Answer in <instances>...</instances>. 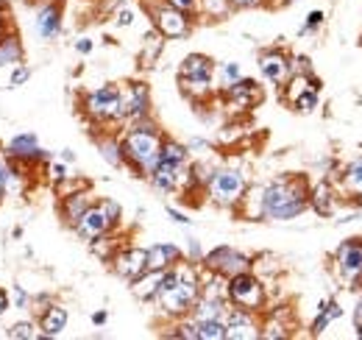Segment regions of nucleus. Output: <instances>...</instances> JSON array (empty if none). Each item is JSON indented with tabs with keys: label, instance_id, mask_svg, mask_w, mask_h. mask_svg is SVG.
Wrapping results in <instances>:
<instances>
[{
	"label": "nucleus",
	"instance_id": "nucleus-15",
	"mask_svg": "<svg viewBox=\"0 0 362 340\" xmlns=\"http://www.w3.org/2000/svg\"><path fill=\"white\" fill-rule=\"evenodd\" d=\"M184 176H187V165H176V162H165V159H159L156 168L148 173V181H151V187H153L156 193L170 196V193H176V190L181 187Z\"/></svg>",
	"mask_w": 362,
	"mask_h": 340
},
{
	"label": "nucleus",
	"instance_id": "nucleus-6",
	"mask_svg": "<svg viewBox=\"0 0 362 340\" xmlns=\"http://www.w3.org/2000/svg\"><path fill=\"white\" fill-rule=\"evenodd\" d=\"M248 190V181H245V173L243 170H234V168H218L212 170L209 181H206V198L218 207H237L240 198L245 196Z\"/></svg>",
	"mask_w": 362,
	"mask_h": 340
},
{
	"label": "nucleus",
	"instance_id": "nucleus-28",
	"mask_svg": "<svg viewBox=\"0 0 362 340\" xmlns=\"http://www.w3.org/2000/svg\"><path fill=\"white\" fill-rule=\"evenodd\" d=\"M162 47H165V37H162L159 31H151V34L145 37V42H142V53H139V67H153V62L159 59Z\"/></svg>",
	"mask_w": 362,
	"mask_h": 340
},
{
	"label": "nucleus",
	"instance_id": "nucleus-26",
	"mask_svg": "<svg viewBox=\"0 0 362 340\" xmlns=\"http://www.w3.org/2000/svg\"><path fill=\"white\" fill-rule=\"evenodd\" d=\"M343 315V307L337 304V301H320V307H317V318L313 321V327H310V332L313 335H320L332 321H337Z\"/></svg>",
	"mask_w": 362,
	"mask_h": 340
},
{
	"label": "nucleus",
	"instance_id": "nucleus-18",
	"mask_svg": "<svg viewBox=\"0 0 362 340\" xmlns=\"http://www.w3.org/2000/svg\"><path fill=\"white\" fill-rule=\"evenodd\" d=\"M259 73L265 76L268 84L281 86L287 79H290V56L279 47H271L259 56Z\"/></svg>",
	"mask_w": 362,
	"mask_h": 340
},
{
	"label": "nucleus",
	"instance_id": "nucleus-38",
	"mask_svg": "<svg viewBox=\"0 0 362 340\" xmlns=\"http://www.w3.org/2000/svg\"><path fill=\"white\" fill-rule=\"evenodd\" d=\"M134 17H136V11L132 6H126V8L117 11V20H115V23H117L120 28H129V26H134Z\"/></svg>",
	"mask_w": 362,
	"mask_h": 340
},
{
	"label": "nucleus",
	"instance_id": "nucleus-43",
	"mask_svg": "<svg viewBox=\"0 0 362 340\" xmlns=\"http://www.w3.org/2000/svg\"><path fill=\"white\" fill-rule=\"evenodd\" d=\"M168 217L176 220V223H181V226H189V217H187L184 212H179V210H173V207H168Z\"/></svg>",
	"mask_w": 362,
	"mask_h": 340
},
{
	"label": "nucleus",
	"instance_id": "nucleus-51",
	"mask_svg": "<svg viewBox=\"0 0 362 340\" xmlns=\"http://www.w3.org/2000/svg\"><path fill=\"white\" fill-rule=\"evenodd\" d=\"M3 165H6V159L0 157V201H3V196H6V193H3Z\"/></svg>",
	"mask_w": 362,
	"mask_h": 340
},
{
	"label": "nucleus",
	"instance_id": "nucleus-4",
	"mask_svg": "<svg viewBox=\"0 0 362 340\" xmlns=\"http://www.w3.org/2000/svg\"><path fill=\"white\" fill-rule=\"evenodd\" d=\"M212 79H215V64L204 53H189L179 67L181 92L189 95L192 101H204L212 95Z\"/></svg>",
	"mask_w": 362,
	"mask_h": 340
},
{
	"label": "nucleus",
	"instance_id": "nucleus-41",
	"mask_svg": "<svg viewBox=\"0 0 362 340\" xmlns=\"http://www.w3.org/2000/svg\"><path fill=\"white\" fill-rule=\"evenodd\" d=\"M187 151H189V154H206V151H209V142H206V140H189V142H187Z\"/></svg>",
	"mask_w": 362,
	"mask_h": 340
},
{
	"label": "nucleus",
	"instance_id": "nucleus-5",
	"mask_svg": "<svg viewBox=\"0 0 362 340\" xmlns=\"http://www.w3.org/2000/svg\"><path fill=\"white\" fill-rule=\"evenodd\" d=\"M120 204L112 201V198H100V201H92L87 207V212L76 220V234L84 237V240H98L103 234H109L117 223H120Z\"/></svg>",
	"mask_w": 362,
	"mask_h": 340
},
{
	"label": "nucleus",
	"instance_id": "nucleus-35",
	"mask_svg": "<svg viewBox=\"0 0 362 340\" xmlns=\"http://www.w3.org/2000/svg\"><path fill=\"white\" fill-rule=\"evenodd\" d=\"M8 301H11V307H17V310H31L34 296H28L23 285H11V296H8Z\"/></svg>",
	"mask_w": 362,
	"mask_h": 340
},
{
	"label": "nucleus",
	"instance_id": "nucleus-33",
	"mask_svg": "<svg viewBox=\"0 0 362 340\" xmlns=\"http://www.w3.org/2000/svg\"><path fill=\"white\" fill-rule=\"evenodd\" d=\"M37 324L34 321H17L14 327H8V332H6V338L11 340H37Z\"/></svg>",
	"mask_w": 362,
	"mask_h": 340
},
{
	"label": "nucleus",
	"instance_id": "nucleus-11",
	"mask_svg": "<svg viewBox=\"0 0 362 340\" xmlns=\"http://www.w3.org/2000/svg\"><path fill=\"white\" fill-rule=\"evenodd\" d=\"M201 262H204V268H206V271L221 273V276H226V279H228V276L243 273V271H251V259L243 254V251L231 249V246L212 249L206 256H201Z\"/></svg>",
	"mask_w": 362,
	"mask_h": 340
},
{
	"label": "nucleus",
	"instance_id": "nucleus-22",
	"mask_svg": "<svg viewBox=\"0 0 362 340\" xmlns=\"http://www.w3.org/2000/svg\"><path fill=\"white\" fill-rule=\"evenodd\" d=\"M92 204V193L90 190H78V193H67L62 196V204H59V212H62V220L73 229L76 220L87 212V207Z\"/></svg>",
	"mask_w": 362,
	"mask_h": 340
},
{
	"label": "nucleus",
	"instance_id": "nucleus-36",
	"mask_svg": "<svg viewBox=\"0 0 362 340\" xmlns=\"http://www.w3.org/2000/svg\"><path fill=\"white\" fill-rule=\"evenodd\" d=\"M70 176V170L64 162H56V159H50V165H47V178L53 181V184H59V181H64Z\"/></svg>",
	"mask_w": 362,
	"mask_h": 340
},
{
	"label": "nucleus",
	"instance_id": "nucleus-20",
	"mask_svg": "<svg viewBox=\"0 0 362 340\" xmlns=\"http://www.w3.org/2000/svg\"><path fill=\"white\" fill-rule=\"evenodd\" d=\"M179 259H184L176 243H153L145 249V271H168Z\"/></svg>",
	"mask_w": 362,
	"mask_h": 340
},
{
	"label": "nucleus",
	"instance_id": "nucleus-53",
	"mask_svg": "<svg viewBox=\"0 0 362 340\" xmlns=\"http://www.w3.org/2000/svg\"><path fill=\"white\" fill-rule=\"evenodd\" d=\"M357 338L362 340V327H357Z\"/></svg>",
	"mask_w": 362,
	"mask_h": 340
},
{
	"label": "nucleus",
	"instance_id": "nucleus-54",
	"mask_svg": "<svg viewBox=\"0 0 362 340\" xmlns=\"http://www.w3.org/2000/svg\"><path fill=\"white\" fill-rule=\"evenodd\" d=\"M42 3H45V0H42Z\"/></svg>",
	"mask_w": 362,
	"mask_h": 340
},
{
	"label": "nucleus",
	"instance_id": "nucleus-46",
	"mask_svg": "<svg viewBox=\"0 0 362 340\" xmlns=\"http://www.w3.org/2000/svg\"><path fill=\"white\" fill-rule=\"evenodd\" d=\"M76 50H78L81 56L92 53V40H87V37H84V40H78V42H76Z\"/></svg>",
	"mask_w": 362,
	"mask_h": 340
},
{
	"label": "nucleus",
	"instance_id": "nucleus-32",
	"mask_svg": "<svg viewBox=\"0 0 362 340\" xmlns=\"http://www.w3.org/2000/svg\"><path fill=\"white\" fill-rule=\"evenodd\" d=\"M317 95H320V86H310V89H307V92H301L290 106H293L296 112H301V115H310V112L317 106Z\"/></svg>",
	"mask_w": 362,
	"mask_h": 340
},
{
	"label": "nucleus",
	"instance_id": "nucleus-25",
	"mask_svg": "<svg viewBox=\"0 0 362 340\" xmlns=\"http://www.w3.org/2000/svg\"><path fill=\"white\" fill-rule=\"evenodd\" d=\"M23 56H25V50H23V42H20V37L14 34V31H6L3 34V40H0V67H6V64H23Z\"/></svg>",
	"mask_w": 362,
	"mask_h": 340
},
{
	"label": "nucleus",
	"instance_id": "nucleus-48",
	"mask_svg": "<svg viewBox=\"0 0 362 340\" xmlns=\"http://www.w3.org/2000/svg\"><path fill=\"white\" fill-rule=\"evenodd\" d=\"M8 31V11H0V34Z\"/></svg>",
	"mask_w": 362,
	"mask_h": 340
},
{
	"label": "nucleus",
	"instance_id": "nucleus-21",
	"mask_svg": "<svg viewBox=\"0 0 362 340\" xmlns=\"http://www.w3.org/2000/svg\"><path fill=\"white\" fill-rule=\"evenodd\" d=\"M223 92H226L228 103L237 106V109H251V106H257L259 98H262L257 81H251V79H240V81H234L231 86H226Z\"/></svg>",
	"mask_w": 362,
	"mask_h": 340
},
{
	"label": "nucleus",
	"instance_id": "nucleus-17",
	"mask_svg": "<svg viewBox=\"0 0 362 340\" xmlns=\"http://www.w3.org/2000/svg\"><path fill=\"white\" fill-rule=\"evenodd\" d=\"M109 262H112V268L120 279L134 282L139 273H145V249H136V246L120 249V251H115V256Z\"/></svg>",
	"mask_w": 362,
	"mask_h": 340
},
{
	"label": "nucleus",
	"instance_id": "nucleus-52",
	"mask_svg": "<svg viewBox=\"0 0 362 340\" xmlns=\"http://www.w3.org/2000/svg\"><path fill=\"white\" fill-rule=\"evenodd\" d=\"M265 3H271V6H287V3H296V0H265Z\"/></svg>",
	"mask_w": 362,
	"mask_h": 340
},
{
	"label": "nucleus",
	"instance_id": "nucleus-12",
	"mask_svg": "<svg viewBox=\"0 0 362 340\" xmlns=\"http://www.w3.org/2000/svg\"><path fill=\"white\" fill-rule=\"evenodd\" d=\"M3 154H6L8 159H14V162L34 165V168H37V162H47V159H50V154L40 148V137L31 134V131L11 137V140L6 142V151H3Z\"/></svg>",
	"mask_w": 362,
	"mask_h": 340
},
{
	"label": "nucleus",
	"instance_id": "nucleus-24",
	"mask_svg": "<svg viewBox=\"0 0 362 340\" xmlns=\"http://www.w3.org/2000/svg\"><path fill=\"white\" fill-rule=\"evenodd\" d=\"M310 207L320 217H329L334 212V190L329 181H317L315 187H310Z\"/></svg>",
	"mask_w": 362,
	"mask_h": 340
},
{
	"label": "nucleus",
	"instance_id": "nucleus-16",
	"mask_svg": "<svg viewBox=\"0 0 362 340\" xmlns=\"http://www.w3.org/2000/svg\"><path fill=\"white\" fill-rule=\"evenodd\" d=\"M62 17H64V6H62V0H45V3L40 6L34 26H37V34H40L45 42L56 40V37L62 34Z\"/></svg>",
	"mask_w": 362,
	"mask_h": 340
},
{
	"label": "nucleus",
	"instance_id": "nucleus-7",
	"mask_svg": "<svg viewBox=\"0 0 362 340\" xmlns=\"http://www.w3.org/2000/svg\"><path fill=\"white\" fill-rule=\"evenodd\" d=\"M226 298L228 304H234L240 310L262 312L265 310V301H268V293H265V285L251 271H243V273L226 279Z\"/></svg>",
	"mask_w": 362,
	"mask_h": 340
},
{
	"label": "nucleus",
	"instance_id": "nucleus-49",
	"mask_svg": "<svg viewBox=\"0 0 362 340\" xmlns=\"http://www.w3.org/2000/svg\"><path fill=\"white\" fill-rule=\"evenodd\" d=\"M354 327H362V298L357 304V310H354Z\"/></svg>",
	"mask_w": 362,
	"mask_h": 340
},
{
	"label": "nucleus",
	"instance_id": "nucleus-31",
	"mask_svg": "<svg viewBox=\"0 0 362 340\" xmlns=\"http://www.w3.org/2000/svg\"><path fill=\"white\" fill-rule=\"evenodd\" d=\"M198 8H201L206 17H212V20H226L228 14L234 11L231 0H198Z\"/></svg>",
	"mask_w": 362,
	"mask_h": 340
},
{
	"label": "nucleus",
	"instance_id": "nucleus-8",
	"mask_svg": "<svg viewBox=\"0 0 362 340\" xmlns=\"http://www.w3.org/2000/svg\"><path fill=\"white\" fill-rule=\"evenodd\" d=\"M148 14H151L153 28H156L165 40H184V37H189V31H192L189 14H184V11H179V8H173V6L165 3V0L148 6Z\"/></svg>",
	"mask_w": 362,
	"mask_h": 340
},
{
	"label": "nucleus",
	"instance_id": "nucleus-1",
	"mask_svg": "<svg viewBox=\"0 0 362 340\" xmlns=\"http://www.w3.org/2000/svg\"><path fill=\"white\" fill-rule=\"evenodd\" d=\"M198 296H201V271L195 262H184V259L165 271L162 285L156 290L159 310L170 318H187Z\"/></svg>",
	"mask_w": 362,
	"mask_h": 340
},
{
	"label": "nucleus",
	"instance_id": "nucleus-27",
	"mask_svg": "<svg viewBox=\"0 0 362 340\" xmlns=\"http://www.w3.org/2000/svg\"><path fill=\"white\" fill-rule=\"evenodd\" d=\"M195 327H198V340H226V315L195 321Z\"/></svg>",
	"mask_w": 362,
	"mask_h": 340
},
{
	"label": "nucleus",
	"instance_id": "nucleus-13",
	"mask_svg": "<svg viewBox=\"0 0 362 340\" xmlns=\"http://www.w3.org/2000/svg\"><path fill=\"white\" fill-rule=\"evenodd\" d=\"M337 276L346 288L357 285L362 279V240H346L340 249H337Z\"/></svg>",
	"mask_w": 362,
	"mask_h": 340
},
{
	"label": "nucleus",
	"instance_id": "nucleus-30",
	"mask_svg": "<svg viewBox=\"0 0 362 340\" xmlns=\"http://www.w3.org/2000/svg\"><path fill=\"white\" fill-rule=\"evenodd\" d=\"M98 151H100V157L112 168H120L123 165V151H120V140L117 137H100L98 140Z\"/></svg>",
	"mask_w": 362,
	"mask_h": 340
},
{
	"label": "nucleus",
	"instance_id": "nucleus-45",
	"mask_svg": "<svg viewBox=\"0 0 362 340\" xmlns=\"http://www.w3.org/2000/svg\"><path fill=\"white\" fill-rule=\"evenodd\" d=\"M106 321H109V312H106V310H98V312H92V324H95V327H103Z\"/></svg>",
	"mask_w": 362,
	"mask_h": 340
},
{
	"label": "nucleus",
	"instance_id": "nucleus-40",
	"mask_svg": "<svg viewBox=\"0 0 362 340\" xmlns=\"http://www.w3.org/2000/svg\"><path fill=\"white\" fill-rule=\"evenodd\" d=\"M165 3H170L173 8H179L184 14H195L198 11V0H165Z\"/></svg>",
	"mask_w": 362,
	"mask_h": 340
},
{
	"label": "nucleus",
	"instance_id": "nucleus-34",
	"mask_svg": "<svg viewBox=\"0 0 362 340\" xmlns=\"http://www.w3.org/2000/svg\"><path fill=\"white\" fill-rule=\"evenodd\" d=\"M218 73H221V86H223V89H226V86H231L234 81H240V79H243V67H240L237 62H223Z\"/></svg>",
	"mask_w": 362,
	"mask_h": 340
},
{
	"label": "nucleus",
	"instance_id": "nucleus-50",
	"mask_svg": "<svg viewBox=\"0 0 362 340\" xmlns=\"http://www.w3.org/2000/svg\"><path fill=\"white\" fill-rule=\"evenodd\" d=\"M73 159H76V154H73L70 148H64V151H62V162H73Z\"/></svg>",
	"mask_w": 362,
	"mask_h": 340
},
{
	"label": "nucleus",
	"instance_id": "nucleus-3",
	"mask_svg": "<svg viewBox=\"0 0 362 340\" xmlns=\"http://www.w3.org/2000/svg\"><path fill=\"white\" fill-rule=\"evenodd\" d=\"M162 131L159 126L148 118L132 123V128L120 137V151H123V165L134 168L136 176H148L159 162V151H162Z\"/></svg>",
	"mask_w": 362,
	"mask_h": 340
},
{
	"label": "nucleus",
	"instance_id": "nucleus-47",
	"mask_svg": "<svg viewBox=\"0 0 362 340\" xmlns=\"http://www.w3.org/2000/svg\"><path fill=\"white\" fill-rule=\"evenodd\" d=\"M8 307H11V301H8V293H6L3 288H0V315H3V312H6Z\"/></svg>",
	"mask_w": 362,
	"mask_h": 340
},
{
	"label": "nucleus",
	"instance_id": "nucleus-9",
	"mask_svg": "<svg viewBox=\"0 0 362 340\" xmlns=\"http://www.w3.org/2000/svg\"><path fill=\"white\" fill-rule=\"evenodd\" d=\"M84 112L95 123L120 120V86L103 84L84 95Z\"/></svg>",
	"mask_w": 362,
	"mask_h": 340
},
{
	"label": "nucleus",
	"instance_id": "nucleus-14",
	"mask_svg": "<svg viewBox=\"0 0 362 340\" xmlns=\"http://www.w3.org/2000/svg\"><path fill=\"white\" fill-rule=\"evenodd\" d=\"M259 338V321L257 312L240 310V307H228L226 310V340H254Z\"/></svg>",
	"mask_w": 362,
	"mask_h": 340
},
{
	"label": "nucleus",
	"instance_id": "nucleus-23",
	"mask_svg": "<svg viewBox=\"0 0 362 340\" xmlns=\"http://www.w3.org/2000/svg\"><path fill=\"white\" fill-rule=\"evenodd\" d=\"M162 276H165V271H145V273H139L132 282V293L139 301H153L159 285H162Z\"/></svg>",
	"mask_w": 362,
	"mask_h": 340
},
{
	"label": "nucleus",
	"instance_id": "nucleus-37",
	"mask_svg": "<svg viewBox=\"0 0 362 340\" xmlns=\"http://www.w3.org/2000/svg\"><path fill=\"white\" fill-rule=\"evenodd\" d=\"M31 79V70L25 67V64H14V70H11V79H8V86H23L25 81Z\"/></svg>",
	"mask_w": 362,
	"mask_h": 340
},
{
	"label": "nucleus",
	"instance_id": "nucleus-10",
	"mask_svg": "<svg viewBox=\"0 0 362 340\" xmlns=\"http://www.w3.org/2000/svg\"><path fill=\"white\" fill-rule=\"evenodd\" d=\"M151 115V89L145 81H129L120 86V120L136 123Z\"/></svg>",
	"mask_w": 362,
	"mask_h": 340
},
{
	"label": "nucleus",
	"instance_id": "nucleus-2",
	"mask_svg": "<svg viewBox=\"0 0 362 340\" xmlns=\"http://www.w3.org/2000/svg\"><path fill=\"white\" fill-rule=\"evenodd\" d=\"M262 220H293L310 210V184L304 176H281L259 190Z\"/></svg>",
	"mask_w": 362,
	"mask_h": 340
},
{
	"label": "nucleus",
	"instance_id": "nucleus-42",
	"mask_svg": "<svg viewBox=\"0 0 362 340\" xmlns=\"http://www.w3.org/2000/svg\"><path fill=\"white\" fill-rule=\"evenodd\" d=\"M187 256H189V262H201V246H198V240H189L187 243Z\"/></svg>",
	"mask_w": 362,
	"mask_h": 340
},
{
	"label": "nucleus",
	"instance_id": "nucleus-44",
	"mask_svg": "<svg viewBox=\"0 0 362 340\" xmlns=\"http://www.w3.org/2000/svg\"><path fill=\"white\" fill-rule=\"evenodd\" d=\"M265 0H231L234 8H254V6H262Z\"/></svg>",
	"mask_w": 362,
	"mask_h": 340
},
{
	"label": "nucleus",
	"instance_id": "nucleus-39",
	"mask_svg": "<svg viewBox=\"0 0 362 340\" xmlns=\"http://www.w3.org/2000/svg\"><path fill=\"white\" fill-rule=\"evenodd\" d=\"M320 23H323V11H320V8L310 11V14H307V23H304V28H301V34H307V31H315Z\"/></svg>",
	"mask_w": 362,
	"mask_h": 340
},
{
	"label": "nucleus",
	"instance_id": "nucleus-19",
	"mask_svg": "<svg viewBox=\"0 0 362 340\" xmlns=\"http://www.w3.org/2000/svg\"><path fill=\"white\" fill-rule=\"evenodd\" d=\"M67 321H70V312H67V307H62V304H47L45 310H42V315H40V329L42 332H37V340H50V338H59L64 329H67Z\"/></svg>",
	"mask_w": 362,
	"mask_h": 340
},
{
	"label": "nucleus",
	"instance_id": "nucleus-29",
	"mask_svg": "<svg viewBox=\"0 0 362 340\" xmlns=\"http://www.w3.org/2000/svg\"><path fill=\"white\" fill-rule=\"evenodd\" d=\"M340 181H343V190H346V193L360 196V198H362V157H357V159H354L349 168L343 170Z\"/></svg>",
	"mask_w": 362,
	"mask_h": 340
}]
</instances>
